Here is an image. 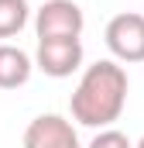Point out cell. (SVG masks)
Masks as SVG:
<instances>
[{"instance_id": "cell-7", "label": "cell", "mask_w": 144, "mask_h": 148, "mask_svg": "<svg viewBox=\"0 0 144 148\" xmlns=\"http://www.w3.org/2000/svg\"><path fill=\"white\" fill-rule=\"evenodd\" d=\"M31 17V7L28 0H0V38H14L24 31Z\"/></svg>"}, {"instance_id": "cell-1", "label": "cell", "mask_w": 144, "mask_h": 148, "mask_svg": "<svg viewBox=\"0 0 144 148\" xmlns=\"http://www.w3.org/2000/svg\"><path fill=\"white\" fill-rule=\"evenodd\" d=\"M127 90H130V79L120 62L100 59L86 66L69 100L72 121H79L82 127H100V131L113 127V121H120V114L127 107Z\"/></svg>"}, {"instance_id": "cell-8", "label": "cell", "mask_w": 144, "mask_h": 148, "mask_svg": "<svg viewBox=\"0 0 144 148\" xmlns=\"http://www.w3.org/2000/svg\"><path fill=\"white\" fill-rule=\"evenodd\" d=\"M89 148H134V141H130L124 131H117V127H103V131L89 141Z\"/></svg>"}, {"instance_id": "cell-6", "label": "cell", "mask_w": 144, "mask_h": 148, "mask_svg": "<svg viewBox=\"0 0 144 148\" xmlns=\"http://www.w3.org/2000/svg\"><path fill=\"white\" fill-rule=\"evenodd\" d=\"M31 55L10 41H0V90H17L31 79Z\"/></svg>"}, {"instance_id": "cell-4", "label": "cell", "mask_w": 144, "mask_h": 148, "mask_svg": "<svg viewBox=\"0 0 144 148\" xmlns=\"http://www.w3.org/2000/svg\"><path fill=\"white\" fill-rule=\"evenodd\" d=\"M82 41L79 38H45L38 41L35 52V66L52 79H65L82 66Z\"/></svg>"}, {"instance_id": "cell-3", "label": "cell", "mask_w": 144, "mask_h": 148, "mask_svg": "<svg viewBox=\"0 0 144 148\" xmlns=\"http://www.w3.org/2000/svg\"><path fill=\"white\" fill-rule=\"evenodd\" d=\"M86 28L82 7L75 0H45L35 10V35L38 41L45 38H79Z\"/></svg>"}, {"instance_id": "cell-2", "label": "cell", "mask_w": 144, "mask_h": 148, "mask_svg": "<svg viewBox=\"0 0 144 148\" xmlns=\"http://www.w3.org/2000/svg\"><path fill=\"white\" fill-rule=\"evenodd\" d=\"M103 41H107L113 62H144V14L137 10L113 14L107 21Z\"/></svg>"}, {"instance_id": "cell-5", "label": "cell", "mask_w": 144, "mask_h": 148, "mask_svg": "<svg viewBox=\"0 0 144 148\" xmlns=\"http://www.w3.org/2000/svg\"><path fill=\"white\" fill-rule=\"evenodd\" d=\"M24 148H82L72 121L58 114H41L24 127Z\"/></svg>"}, {"instance_id": "cell-9", "label": "cell", "mask_w": 144, "mask_h": 148, "mask_svg": "<svg viewBox=\"0 0 144 148\" xmlns=\"http://www.w3.org/2000/svg\"><path fill=\"white\" fill-rule=\"evenodd\" d=\"M134 148H144V138H141V141H137V145H134Z\"/></svg>"}]
</instances>
